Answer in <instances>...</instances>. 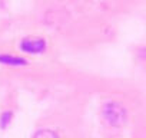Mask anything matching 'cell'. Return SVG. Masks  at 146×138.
<instances>
[{"mask_svg": "<svg viewBox=\"0 0 146 138\" xmlns=\"http://www.w3.org/2000/svg\"><path fill=\"white\" fill-rule=\"evenodd\" d=\"M103 115L108 119L109 124L112 125H120L122 122H125L126 118V111L123 107H120L117 102H110L103 108Z\"/></svg>", "mask_w": 146, "mask_h": 138, "instance_id": "obj_1", "label": "cell"}, {"mask_svg": "<svg viewBox=\"0 0 146 138\" xmlns=\"http://www.w3.org/2000/svg\"><path fill=\"white\" fill-rule=\"evenodd\" d=\"M44 40L42 39H25L22 42V49L30 53H39L44 50Z\"/></svg>", "mask_w": 146, "mask_h": 138, "instance_id": "obj_2", "label": "cell"}, {"mask_svg": "<svg viewBox=\"0 0 146 138\" xmlns=\"http://www.w3.org/2000/svg\"><path fill=\"white\" fill-rule=\"evenodd\" d=\"M33 138H57V135L52 129H40L33 135Z\"/></svg>", "mask_w": 146, "mask_h": 138, "instance_id": "obj_3", "label": "cell"}, {"mask_svg": "<svg viewBox=\"0 0 146 138\" xmlns=\"http://www.w3.org/2000/svg\"><path fill=\"white\" fill-rule=\"evenodd\" d=\"M0 60L5 63H10V65H25L26 63L23 59H19L15 56H0Z\"/></svg>", "mask_w": 146, "mask_h": 138, "instance_id": "obj_4", "label": "cell"}]
</instances>
